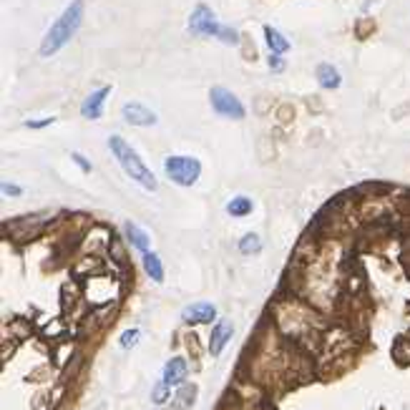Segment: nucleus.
Instances as JSON below:
<instances>
[{"label": "nucleus", "mask_w": 410, "mask_h": 410, "mask_svg": "<svg viewBox=\"0 0 410 410\" xmlns=\"http://www.w3.org/2000/svg\"><path fill=\"white\" fill-rule=\"evenodd\" d=\"M108 94H111V86H106V89H98V91H94V94L83 101V106H81V114L86 116V119H101V114H103V103H106V98H108Z\"/></svg>", "instance_id": "obj_8"}, {"label": "nucleus", "mask_w": 410, "mask_h": 410, "mask_svg": "<svg viewBox=\"0 0 410 410\" xmlns=\"http://www.w3.org/2000/svg\"><path fill=\"white\" fill-rule=\"evenodd\" d=\"M139 342V330H126L121 335V347H133Z\"/></svg>", "instance_id": "obj_19"}, {"label": "nucleus", "mask_w": 410, "mask_h": 410, "mask_svg": "<svg viewBox=\"0 0 410 410\" xmlns=\"http://www.w3.org/2000/svg\"><path fill=\"white\" fill-rule=\"evenodd\" d=\"M169 397H171V385L161 380V383L154 388V403H169Z\"/></svg>", "instance_id": "obj_18"}, {"label": "nucleus", "mask_w": 410, "mask_h": 410, "mask_svg": "<svg viewBox=\"0 0 410 410\" xmlns=\"http://www.w3.org/2000/svg\"><path fill=\"white\" fill-rule=\"evenodd\" d=\"M270 68H272V71H282V61H279L277 53H274V56L270 58Z\"/></svg>", "instance_id": "obj_24"}, {"label": "nucleus", "mask_w": 410, "mask_h": 410, "mask_svg": "<svg viewBox=\"0 0 410 410\" xmlns=\"http://www.w3.org/2000/svg\"><path fill=\"white\" fill-rule=\"evenodd\" d=\"M259 249H262V240H259V234L249 232L240 240V252L242 254H257Z\"/></svg>", "instance_id": "obj_16"}, {"label": "nucleus", "mask_w": 410, "mask_h": 410, "mask_svg": "<svg viewBox=\"0 0 410 410\" xmlns=\"http://www.w3.org/2000/svg\"><path fill=\"white\" fill-rule=\"evenodd\" d=\"M232 332H234L232 322H219V325L212 330V337H209V353L219 355L221 350H224V345L232 340Z\"/></svg>", "instance_id": "obj_9"}, {"label": "nucleus", "mask_w": 410, "mask_h": 410, "mask_svg": "<svg viewBox=\"0 0 410 410\" xmlns=\"http://www.w3.org/2000/svg\"><path fill=\"white\" fill-rule=\"evenodd\" d=\"M121 116H124V119H126V124H131V126H154V124H156V114H154L152 108H146L144 103H139V101L124 103V108H121Z\"/></svg>", "instance_id": "obj_6"}, {"label": "nucleus", "mask_w": 410, "mask_h": 410, "mask_svg": "<svg viewBox=\"0 0 410 410\" xmlns=\"http://www.w3.org/2000/svg\"><path fill=\"white\" fill-rule=\"evenodd\" d=\"M209 101H212V108H214L217 114L224 116V119H234V121L244 119L242 101L229 89H224V86H214L212 94H209Z\"/></svg>", "instance_id": "obj_4"}, {"label": "nucleus", "mask_w": 410, "mask_h": 410, "mask_svg": "<svg viewBox=\"0 0 410 410\" xmlns=\"http://www.w3.org/2000/svg\"><path fill=\"white\" fill-rule=\"evenodd\" d=\"M186 372H189V367H186V360H184V358H171L169 363H166V367H164V383H169L171 388H174V385H182L184 378H186Z\"/></svg>", "instance_id": "obj_10"}, {"label": "nucleus", "mask_w": 410, "mask_h": 410, "mask_svg": "<svg viewBox=\"0 0 410 410\" xmlns=\"http://www.w3.org/2000/svg\"><path fill=\"white\" fill-rule=\"evenodd\" d=\"M164 171L166 177L179 186H191L202 177V161L194 156H166Z\"/></svg>", "instance_id": "obj_3"}, {"label": "nucleus", "mask_w": 410, "mask_h": 410, "mask_svg": "<svg viewBox=\"0 0 410 410\" xmlns=\"http://www.w3.org/2000/svg\"><path fill=\"white\" fill-rule=\"evenodd\" d=\"M219 31H221V26H219V20H217L214 10H212L207 3H199L189 15V33L202 36V38H209V36H219Z\"/></svg>", "instance_id": "obj_5"}, {"label": "nucleus", "mask_w": 410, "mask_h": 410, "mask_svg": "<svg viewBox=\"0 0 410 410\" xmlns=\"http://www.w3.org/2000/svg\"><path fill=\"white\" fill-rule=\"evenodd\" d=\"M83 20V0H73L64 13L58 15L56 23L51 26V31L45 33L43 43H41V56H56L66 43L78 33Z\"/></svg>", "instance_id": "obj_1"}, {"label": "nucleus", "mask_w": 410, "mask_h": 410, "mask_svg": "<svg viewBox=\"0 0 410 410\" xmlns=\"http://www.w3.org/2000/svg\"><path fill=\"white\" fill-rule=\"evenodd\" d=\"M265 38H267V45H270L272 53H277V56H282V53L290 51V41L284 38L282 33L274 31V28L265 26Z\"/></svg>", "instance_id": "obj_13"}, {"label": "nucleus", "mask_w": 410, "mask_h": 410, "mask_svg": "<svg viewBox=\"0 0 410 410\" xmlns=\"http://www.w3.org/2000/svg\"><path fill=\"white\" fill-rule=\"evenodd\" d=\"M179 403L184 405V408H191L194 405V400H196V385H184L182 390H179V397H177Z\"/></svg>", "instance_id": "obj_17"}, {"label": "nucleus", "mask_w": 410, "mask_h": 410, "mask_svg": "<svg viewBox=\"0 0 410 410\" xmlns=\"http://www.w3.org/2000/svg\"><path fill=\"white\" fill-rule=\"evenodd\" d=\"M53 116H48V119H41V121H26V126L28 129H45V126H51L53 124Z\"/></svg>", "instance_id": "obj_22"}, {"label": "nucleus", "mask_w": 410, "mask_h": 410, "mask_svg": "<svg viewBox=\"0 0 410 410\" xmlns=\"http://www.w3.org/2000/svg\"><path fill=\"white\" fill-rule=\"evenodd\" d=\"M315 76H317V83H320L322 89H337V86L342 83L337 68H335V66H330V64H320V66H317Z\"/></svg>", "instance_id": "obj_12"}, {"label": "nucleus", "mask_w": 410, "mask_h": 410, "mask_svg": "<svg viewBox=\"0 0 410 410\" xmlns=\"http://www.w3.org/2000/svg\"><path fill=\"white\" fill-rule=\"evenodd\" d=\"M71 159H73V161H76L78 164V169L81 171H86V174H91V171H94V166H91V161L86 156H81V154H71Z\"/></svg>", "instance_id": "obj_21"}, {"label": "nucleus", "mask_w": 410, "mask_h": 410, "mask_svg": "<svg viewBox=\"0 0 410 410\" xmlns=\"http://www.w3.org/2000/svg\"><path fill=\"white\" fill-rule=\"evenodd\" d=\"M144 270H146V274L154 279V282H161V279H164V267H161L159 254L144 252Z\"/></svg>", "instance_id": "obj_15"}, {"label": "nucleus", "mask_w": 410, "mask_h": 410, "mask_svg": "<svg viewBox=\"0 0 410 410\" xmlns=\"http://www.w3.org/2000/svg\"><path fill=\"white\" fill-rule=\"evenodd\" d=\"M219 38H221V41H227L229 45H237L240 36H237V31H234V28H221V31H219Z\"/></svg>", "instance_id": "obj_20"}, {"label": "nucleus", "mask_w": 410, "mask_h": 410, "mask_svg": "<svg viewBox=\"0 0 410 410\" xmlns=\"http://www.w3.org/2000/svg\"><path fill=\"white\" fill-rule=\"evenodd\" d=\"M252 209H254V202L249 199V196H234L232 202L227 204V212L229 217H247V214H252Z\"/></svg>", "instance_id": "obj_14"}, {"label": "nucleus", "mask_w": 410, "mask_h": 410, "mask_svg": "<svg viewBox=\"0 0 410 410\" xmlns=\"http://www.w3.org/2000/svg\"><path fill=\"white\" fill-rule=\"evenodd\" d=\"M108 149H111V154H114L116 159H119L121 169L126 171L129 177L139 184V186H144L146 191H156L159 189L154 171L149 169L144 161H141V156L133 152V146L129 144V141H124L121 136H111V139H108Z\"/></svg>", "instance_id": "obj_2"}, {"label": "nucleus", "mask_w": 410, "mask_h": 410, "mask_svg": "<svg viewBox=\"0 0 410 410\" xmlns=\"http://www.w3.org/2000/svg\"><path fill=\"white\" fill-rule=\"evenodd\" d=\"M186 325H207L217 317V307L212 302H194L182 312Z\"/></svg>", "instance_id": "obj_7"}, {"label": "nucleus", "mask_w": 410, "mask_h": 410, "mask_svg": "<svg viewBox=\"0 0 410 410\" xmlns=\"http://www.w3.org/2000/svg\"><path fill=\"white\" fill-rule=\"evenodd\" d=\"M3 194H8V196H20V194H23V189H20V186H15V184L6 182V184H3Z\"/></svg>", "instance_id": "obj_23"}, {"label": "nucleus", "mask_w": 410, "mask_h": 410, "mask_svg": "<svg viewBox=\"0 0 410 410\" xmlns=\"http://www.w3.org/2000/svg\"><path fill=\"white\" fill-rule=\"evenodd\" d=\"M124 232H126L129 244H133L136 249H141V252H149V247H152V237H149V234H146L144 229L139 227V224H133V221H126Z\"/></svg>", "instance_id": "obj_11"}]
</instances>
